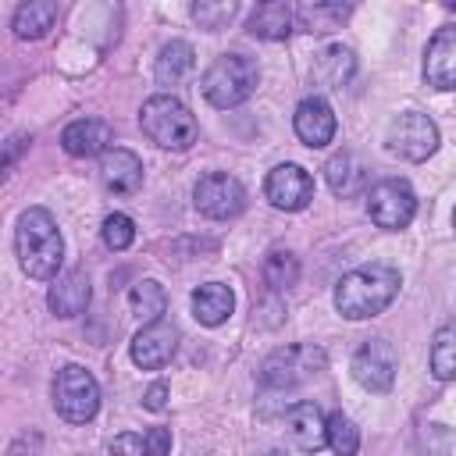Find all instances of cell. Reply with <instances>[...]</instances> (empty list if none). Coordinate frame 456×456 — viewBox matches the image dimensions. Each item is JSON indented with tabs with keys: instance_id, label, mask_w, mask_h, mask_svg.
I'll return each mask as SVG.
<instances>
[{
	"instance_id": "8fae6325",
	"label": "cell",
	"mask_w": 456,
	"mask_h": 456,
	"mask_svg": "<svg viewBox=\"0 0 456 456\" xmlns=\"http://www.w3.org/2000/svg\"><path fill=\"white\" fill-rule=\"evenodd\" d=\"M264 196L278 210H303L314 200V178L299 164H278L264 178Z\"/></svg>"
},
{
	"instance_id": "d6986e66",
	"label": "cell",
	"mask_w": 456,
	"mask_h": 456,
	"mask_svg": "<svg viewBox=\"0 0 456 456\" xmlns=\"http://www.w3.org/2000/svg\"><path fill=\"white\" fill-rule=\"evenodd\" d=\"M324 178H328V189H331L335 196H342V200L367 189V167H363V160H360L356 153H349V150H338V153L328 157Z\"/></svg>"
},
{
	"instance_id": "603a6c76",
	"label": "cell",
	"mask_w": 456,
	"mask_h": 456,
	"mask_svg": "<svg viewBox=\"0 0 456 456\" xmlns=\"http://www.w3.org/2000/svg\"><path fill=\"white\" fill-rule=\"evenodd\" d=\"M57 21V4L53 0H25L14 18H11V28L18 39H43Z\"/></svg>"
},
{
	"instance_id": "f546056e",
	"label": "cell",
	"mask_w": 456,
	"mask_h": 456,
	"mask_svg": "<svg viewBox=\"0 0 456 456\" xmlns=\"http://www.w3.org/2000/svg\"><path fill=\"white\" fill-rule=\"evenodd\" d=\"M235 11H239V4L235 0H221V4H210V0H200V4H192V18L200 21V28H224L232 18H235Z\"/></svg>"
},
{
	"instance_id": "7402d4cb",
	"label": "cell",
	"mask_w": 456,
	"mask_h": 456,
	"mask_svg": "<svg viewBox=\"0 0 456 456\" xmlns=\"http://www.w3.org/2000/svg\"><path fill=\"white\" fill-rule=\"evenodd\" d=\"M353 71H356V57H353V50L342 46V43L324 46V50L317 53V61H314V78H317L321 86H328V89H342V86L353 78Z\"/></svg>"
},
{
	"instance_id": "5b68a950",
	"label": "cell",
	"mask_w": 456,
	"mask_h": 456,
	"mask_svg": "<svg viewBox=\"0 0 456 456\" xmlns=\"http://www.w3.org/2000/svg\"><path fill=\"white\" fill-rule=\"evenodd\" d=\"M324 367H328V356H324L321 346H306V342L281 346L271 356H264V363H260V385H267V388H292V385L321 374Z\"/></svg>"
},
{
	"instance_id": "e0dca14e",
	"label": "cell",
	"mask_w": 456,
	"mask_h": 456,
	"mask_svg": "<svg viewBox=\"0 0 456 456\" xmlns=\"http://www.w3.org/2000/svg\"><path fill=\"white\" fill-rule=\"evenodd\" d=\"M100 182L118 192V196H128L142 185V160L125 150V146H110L103 157H100Z\"/></svg>"
},
{
	"instance_id": "277c9868",
	"label": "cell",
	"mask_w": 456,
	"mask_h": 456,
	"mask_svg": "<svg viewBox=\"0 0 456 456\" xmlns=\"http://www.w3.org/2000/svg\"><path fill=\"white\" fill-rule=\"evenodd\" d=\"M256 82H260V68H256L253 57H246V53H221V57L203 71L200 89H203L207 103L228 110V107L246 103V100L253 96Z\"/></svg>"
},
{
	"instance_id": "836d02e7",
	"label": "cell",
	"mask_w": 456,
	"mask_h": 456,
	"mask_svg": "<svg viewBox=\"0 0 456 456\" xmlns=\"http://www.w3.org/2000/svg\"><path fill=\"white\" fill-rule=\"evenodd\" d=\"M142 406H146L150 413H160V410L167 406V385H164V381L150 385V388H146V395H142Z\"/></svg>"
},
{
	"instance_id": "9a60e30c",
	"label": "cell",
	"mask_w": 456,
	"mask_h": 456,
	"mask_svg": "<svg viewBox=\"0 0 456 456\" xmlns=\"http://www.w3.org/2000/svg\"><path fill=\"white\" fill-rule=\"evenodd\" d=\"M424 78L435 89H456V25H442L424 50Z\"/></svg>"
},
{
	"instance_id": "8992f818",
	"label": "cell",
	"mask_w": 456,
	"mask_h": 456,
	"mask_svg": "<svg viewBox=\"0 0 456 456\" xmlns=\"http://www.w3.org/2000/svg\"><path fill=\"white\" fill-rule=\"evenodd\" d=\"M53 410L68 424L93 420L96 410H100V385H96V378L86 367H78V363L61 367L57 378H53Z\"/></svg>"
},
{
	"instance_id": "4316f807",
	"label": "cell",
	"mask_w": 456,
	"mask_h": 456,
	"mask_svg": "<svg viewBox=\"0 0 456 456\" xmlns=\"http://www.w3.org/2000/svg\"><path fill=\"white\" fill-rule=\"evenodd\" d=\"M349 4H299L296 7V21L306 32H331L349 18Z\"/></svg>"
},
{
	"instance_id": "9c48e42d",
	"label": "cell",
	"mask_w": 456,
	"mask_h": 456,
	"mask_svg": "<svg viewBox=\"0 0 456 456\" xmlns=\"http://www.w3.org/2000/svg\"><path fill=\"white\" fill-rule=\"evenodd\" d=\"M192 203L203 217H214V221H232L242 214L246 207V189L235 175H224V171H210L196 182L192 189Z\"/></svg>"
},
{
	"instance_id": "e575fe53",
	"label": "cell",
	"mask_w": 456,
	"mask_h": 456,
	"mask_svg": "<svg viewBox=\"0 0 456 456\" xmlns=\"http://www.w3.org/2000/svg\"><path fill=\"white\" fill-rule=\"evenodd\" d=\"M452 224H456V210H452Z\"/></svg>"
},
{
	"instance_id": "d6a6232c",
	"label": "cell",
	"mask_w": 456,
	"mask_h": 456,
	"mask_svg": "<svg viewBox=\"0 0 456 456\" xmlns=\"http://www.w3.org/2000/svg\"><path fill=\"white\" fill-rule=\"evenodd\" d=\"M107 452H110V456H142V435L125 431V435H118V438L110 442Z\"/></svg>"
},
{
	"instance_id": "83f0119b",
	"label": "cell",
	"mask_w": 456,
	"mask_h": 456,
	"mask_svg": "<svg viewBox=\"0 0 456 456\" xmlns=\"http://www.w3.org/2000/svg\"><path fill=\"white\" fill-rule=\"evenodd\" d=\"M264 281L271 289H292L299 281V260L289 253V249H274L267 260H264Z\"/></svg>"
},
{
	"instance_id": "ba28073f",
	"label": "cell",
	"mask_w": 456,
	"mask_h": 456,
	"mask_svg": "<svg viewBox=\"0 0 456 456\" xmlns=\"http://www.w3.org/2000/svg\"><path fill=\"white\" fill-rule=\"evenodd\" d=\"M367 214L378 228L399 232L417 214V192L410 189L406 178H381L378 185L367 189Z\"/></svg>"
},
{
	"instance_id": "ffe728a7",
	"label": "cell",
	"mask_w": 456,
	"mask_h": 456,
	"mask_svg": "<svg viewBox=\"0 0 456 456\" xmlns=\"http://www.w3.org/2000/svg\"><path fill=\"white\" fill-rule=\"evenodd\" d=\"M235 310V296L224 281H207L192 292V317L207 328H217L228 321V314Z\"/></svg>"
},
{
	"instance_id": "ac0fdd59",
	"label": "cell",
	"mask_w": 456,
	"mask_h": 456,
	"mask_svg": "<svg viewBox=\"0 0 456 456\" xmlns=\"http://www.w3.org/2000/svg\"><path fill=\"white\" fill-rule=\"evenodd\" d=\"M89 296H93V285H89V274L86 271H64L53 278L50 292H46V306L57 314V317H78L86 306H89Z\"/></svg>"
},
{
	"instance_id": "4fadbf2b",
	"label": "cell",
	"mask_w": 456,
	"mask_h": 456,
	"mask_svg": "<svg viewBox=\"0 0 456 456\" xmlns=\"http://www.w3.org/2000/svg\"><path fill=\"white\" fill-rule=\"evenodd\" d=\"M292 128H296L303 146H310V150L328 146L335 139V110H331V103L324 96L299 100V107L292 114Z\"/></svg>"
},
{
	"instance_id": "4dcf8cb0",
	"label": "cell",
	"mask_w": 456,
	"mask_h": 456,
	"mask_svg": "<svg viewBox=\"0 0 456 456\" xmlns=\"http://www.w3.org/2000/svg\"><path fill=\"white\" fill-rule=\"evenodd\" d=\"M132 239H135V221L128 214L114 210V214L103 217V242H107V249H128Z\"/></svg>"
},
{
	"instance_id": "7c38bea8",
	"label": "cell",
	"mask_w": 456,
	"mask_h": 456,
	"mask_svg": "<svg viewBox=\"0 0 456 456\" xmlns=\"http://www.w3.org/2000/svg\"><path fill=\"white\" fill-rule=\"evenodd\" d=\"M178 349V328L171 321H150L139 328V335L132 338V363L142 370H157L164 367Z\"/></svg>"
},
{
	"instance_id": "6da1fadb",
	"label": "cell",
	"mask_w": 456,
	"mask_h": 456,
	"mask_svg": "<svg viewBox=\"0 0 456 456\" xmlns=\"http://www.w3.org/2000/svg\"><path fill=\"white\" fill-rule=\"evenodd\" d=\"M14 253L28 278L53 281L64 264V239L46 207H28L14 228Z\"/></svg>"
},
{
	"instance_id": "7a4b0ae2",
	"label": "cell",
	"mask_w": 456,
	"mask_h": 456,
	"mask_svg": "<svg viewBox=\"0 0 456 456\" xmlns=\"http://www.w3.org/2000/svg\"><path fill=\"white\" fill-rule=\"evenodd\" d=\"M399 271L392 264H363L349 274L338 278L335 285V310L349 321H367L378 317L381 310L392 306V299L399 296Z\"/></svg>"
},
{
	"instance_id": "1f68e13d",
	"label": "cell",
	"mask_w": 456,
	"mask_h": 456,
	"mask_svg": "<svg viewBox=\"0 0 456 456\" xmlns=\"http://www.w3.org/2000/svg\"><path fill=\"white\" fill-rule=\"evenodd\" d=\"M171 452V431L167 428H150L142 435V456H167Z\"/></svg>"
},
{
	"instance_id": "484cf974",
	"label": "cell",
	"mask_w": 456,
	"mask_h": 456,
	"mask_svg": "<svg viewBox=\"0 0 456 456\" xmlns=\"http://www.w3.org/2000/svg\"><path fill=\"white\" fill-rule=\"evenodd\" d=\"M431 374L438 381H456V317L445 321L431 338Z\"/></svg>"
},
{
	"instance_id": "5bb4252c",
	"label": "cell",
	"mask_w": 456,
	"mask_h": 456,
	"mask_svg": "<svg viewBox=\"0 0 456 456\" xmlns=\"http://www.w3.org/2000/svg\"><path fill=\"white\" fill-rule=\"evenodd\" d=\"M285 431L292 438V445L299 452H317L328 445V417L317 410V403L303 399L296 406H289L285 413Z\"/></svg>"
},
{
	"instance_id": "d4e9b609",
	"label": "cell",
	"mask_w": 456,
	"mask_h": 456,
	"mask_svg": "<svg viewBox=\"0 0 456 456\" xmlns=\"http://www.w3.org/2000/svg\"><path fill=\"white\" fill-rule=\"evenodd\" d=\"M128 306H132V314H135L139 321H146V324H150V321H160L164 310H167V292H164L160 281L142 278V281L132 285V292H128Z\"/></svg>"
},
{
	"instance_id": "3957f363",
	"label": "cell",
	"mask_w": 456,
	"mask_h": 456,
	"mask_svg": "<svg viewBox=\"0 0 456 456\" xmlns=\"http://www.w3.org/2000/svg\"><path fill=\"white\" fill-rule=\"evenodd\" d=\"M139 125H142L150 142H157L160 150H178V153L189 150L196 142V135H200L192 110L171 93L150 96L142 103V110H139Z\"/></svg>"
},
{
	"instance_id": "44dd1931",
	"label": "cell",
	"mask_w": 456,
	"mask_h": 456,
	"mask_svg": "<svg viewBox=\"0 0 456 456\" xmlns=\"http://www.w3.org/2000/svg\"><path fill=\"white\" fill-rule=\"evenodd\" d=\"M292 25H296V7L281 4V0H271V4H260L253 14H249V32L256 39H267V43H281L292 36Z\"/></svg>"
},
{
	"instance_id": "cb8c5ba5",
	"label": "cell",
	"mask_w": 456,
	"mask_h": 456,
	"mask_svg": "<svg viewBox=\"0 0 456 456\" xmlns=\"http://www.w3.org/2000/svg\"><path fill=\"white\" fill-rule=\"evenodd\" d=\"M192 68H196V53H192V46H189L185 39H171V43L160 46L157 64H153V75H157L160 86H178Z\"/></svg>"
},
{
	"instance_id": "f1b7e54d",
	"label": "cell",
	"mask_w": 456,
	"mask_h": 456,
	"mask_svg": "<svg viewBox=\"0 0 456 456\" xmlns=\"http://www.w3.org/2000/svg\"><path fill=\"white\" fill-rule=\"evenodd\" d=\"M328 445L335 456H356V449H360V431L342 410H335L328 417Z\"/></svg>"
},
{
	"instance_id": "2e32d148",
	"label": "cell",
	"mask_w": 456,
	"mask_h": 456,
	"mask_svg": "<svg viewBox=\"0 0 456 456\" xmlns=\"http://www.w3.org/2000/svg\"><path fill=\"white\" fill-rule=\"evenodd\" d=\"M114 142V132L100 118H78L61 132V146L71 157H103Z\"/></svg>"
},
{
	"instance_id": "30bf717a",
	"label": "cell",
	"mask_w": 456,
	"mask_h": 456,
	"mask_svg": "<svg viewBox=\"0 0 456 456\" xmlns=\"http://www.w3.org/2000/svg\"><path fill=\"white\" fill-rule=\"evenodd\" d=\"M349 370H353V378H356L360 388H367V392H388L395 385L399 356H395V349H392L388 338H367L356 349Z\"/></svg>"
},
{
	"instance_id": "52a82bcc",
	"label": "cell",
	"mask_w": 456,
	"mask_h": 456,
	"mask_svg": "<svg viewBox=\"0 0 456 456\" xmlns=\"http://www.w3.org/2000/svg\"><path fill=\"white\" fill-rule=\"evenodd\" d=\"M385 150L392 157L420 164L438 150V125L420 110H403L399 118H392V125L385 132Z\"/></svg>"
}]
</instances>
